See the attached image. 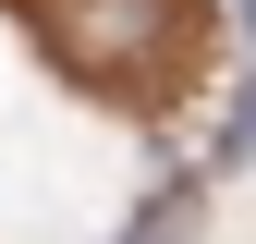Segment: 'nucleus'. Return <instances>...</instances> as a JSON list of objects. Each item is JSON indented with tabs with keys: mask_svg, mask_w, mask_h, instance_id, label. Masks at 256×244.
<instances>
[{
	"mask_svg": "<svg viewBox=\"0 0 256 244\" xmlns=\"http://www.w3.org/2000/svg\"><path fill=\"white\" fill-rule=\"evenodd\" d=\"M158 37H171V0H61V49L86 74H134Z\"/></svg>",
	"mask_w": 256,
	"mask_h": 244,
	"instance_id": "1",
	"label": "nucleus"
}]
</instances>
